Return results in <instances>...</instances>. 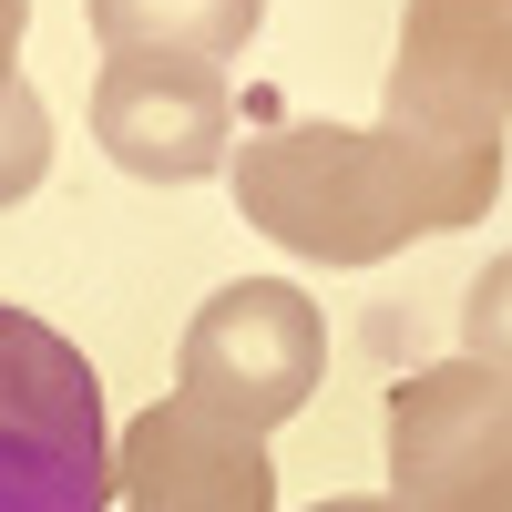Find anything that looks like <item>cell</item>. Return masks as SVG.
Returning <instances> with one entry per match:
<instances>
[{
  "label": "cell",
  "mask_w": 512,
  "mask_h": 512,
  "mask_svg": "<svg viewBox=\"0 0 512 512\" xmlns=\"http://www.w3.org/2000/svg\"><path fill=\"white\" fill-rule=\"evenodd\" d=\"M236 216L308 256V267H379L420 236H461L492 216L502 154H441L390 123H267L226 164Z\"/></svg>",
  "instance_id": "cell-1"
},
{
  "label": "cell",
  "mask_w": 512,
  "mask_h": 512,
  "mask_svg": "<svg viewBox=\"0 0 512 512\" xmlns=\"http://www.w3.org/2000/svg\"><path fill=\"white\" fill-rule=\"evenodd\" d=\"M0 512H113L103 379L52 318L0 297Z\"/></svg>",
  "instance_id": "cell-2"
},
{
  "label": "cell",
  "mask_w": 512,
  "mask_h": 512,
  "mask_svg": "<svg viewBox=\"0 0 512 512\" xmlns=\"http://www.w3.org/2000/svg\"><path fill=\"white\" fill-rule=\"evenodd\" d=\"M328 369V318L297 277H236L216 287L205 308L185 318V349H175V400H195L205 420L267 441L277 420L308 410Z\"/></svg>",
  "instance_id": "cell-3"
},
{
  "label": "cell",
  "mask_w": 512,
  "mask_h": 512,
  "mask_svg": "<svg viewBox=\"0 0 512 512\" xmlns=\"http://www.w3.org/2000/svg\"><path fill=\"white\" fill-rule=\"evenodd\" d=\"M390 502L400 512H512V379L431 359L390 379Z\"/></svg>",
  "instance_id": "cell-4"
},
{
  "label": "cell",
  "mask_w": 512,
  "mask_h": 512,
  "mask_svg": "<svg viewBox=\"0 0 512 512\" xmlns=\"http://www.w3.org/2000/svg\"><path fill=\"white\" fill-rule=\"evenodd\" d=\"M379 113L410 144L502 154V134H512V0H410Z\"/></svg>",
  "instance_id": "cell-5"
},
{
  "label": "cell",
  "mask_w": 512,
  "mask_h": 512,
  "mask_svg": "<svg viewBox=\"0 0 512 512\" xmlns=\"http://www.w3.org/2000/svg\"><path fill=\"white\" fill-rule=\"evenodd\" d=\"M93 144L144 185H195L236 164V93L216 62H185V52H103Z\"/></svg>",
  "instance_id": "cell-6"
},
{
  "label": "cell",
  "mask_w": 512,
  "mask_h": 512,
  "mask_svg": "<svg viewBox=\"0 0 512 512\" xmlns=\"http://www.w3.org/2000/svg\"><path fill=\"white\" fill-rule=\"evenodd\" d=\"M123 512H277V461L256 431H226L195 400H154L113 431Z\"/></svg>",
  "instance_id": "cell-7"
},
{
  "label": "cell",
  "mask_w": 512,
  "mask_h": 512,
  "mask_svg": "<svg viewBox=\"0 0 512 512\" xmlns=\"http://www.w3.org/2000/svg\"><path fill=\"white\" fill-rule=\"evenodd\" d=\"M82 21H93L103 52H185V62H236L256 21H267V0H82Z\"/></svg>",
  "instance_id": "cell-8"
},
{
  "label": "cell",
  "mask_w": 512,
  "mask_h": 512,
  "mask_svg": "<svg viewBox=\"0 0 512 512\" xmlns=\"http://www.w3.org/2000/svg\"><path fill=\"white\" fill-rule=\"evenodd\" d=\"M41 175H52V103H41L31 82H11V93H0V216H11Z\"/></svg>",
  "instance_id": "cell-9"
},
{
  "label": "cell",
  "mask_w": 512,
  "mask_h": 512,
  "mask_svg": "<svg viewBox=\"0 0 512 512\" xmlns=\"http://www.w3.org/2000/svg\"><path fill=\"white\" fill-rule=\"evenodd\" d=\"M461 359H482V369L512 379V256H492L472 277V297H461Z\"/></svg>",
  "instance_id": "cell-10"
},
{
  "label": "cell",
  "mask_w": 512,
  "mask_h": 512,
  "mask_svg": "<svg viewBox=\"0 0 512 512\" xmlns=\"http://www.w3.org/2000/svg\"><path fill=\"white\" fill-rule=\"evenodd\" d=\"M21 31H31V0H0V93L21 82Z\"/></svg>",
  "instance_id": "cell-11"
},
{
  "label": "cell",
  "mask_w": 512,
  "mask_h": 512,
  "mask_svg": "<svg viewBox=\"0 0 512 512\" xmlns=\"http://www.w3.org/2000/svg\"><path fill=\"white\" fill-rule=\"evenodd\" d=\"M308 512H400L390 492H338V502H308Z\"/></svg>",
  "instance_id": "cell-12"
}]
</instances>
